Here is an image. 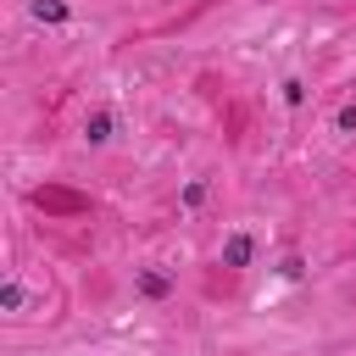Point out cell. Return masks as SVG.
<instances>
[{
  "label": "cell",
  "instance_id": "3957f363",
  "mask_svg": "<svg viewBox=\"0 0 356 356\" xmlns=\"http://www.w3.org/2000/svg\"><path fill=\"white\" fill-rule=\"evenodd\" d=\"M33 17L39 22H67V6L61 0H33Z\"/></svg>",
  "mask_w": 356,
  "mask_h": 356
},
{
  "label": "cell",
  "instance_id": "7a4b0ae2",
  "mask_svg": "<svg viewBox=\"0 0 356 356\" xmlns=\"http://www.w3.org/2000/svg\"><path fill=\"white\" fill-rule=\"evenodd\" d=\"M83 134H89V145H106V139H111V117H106V111H95V117L83 122Z\"/></svg>",
  "mask_w": 356,
  "mask_h": 356
},
{
  "label": "cell",
  "instance_id": "277c9868",
  "mask_svg": "<svg viewBox=\"0 0 356 356\" xmlns=\"http://www.w3.org/2000/svg\"><path fill=\"white\" fill-rule=\"evenodd\" d=\"M139 289H145V295H167V278H161V273H139Z\"/></svg>",
  "mask_w": 356,
  "mask_h": 356
},
{
  "label": "cell",
  "instance_id": "6da1fadb",
  "mask_svg": "<svg viewBox=\"0 0 356 356\" xmlns=\"http://www.w3.org/2000/svg\"><path fill=\"white\" fill-rule=\"evenodd\" d=\"M250 261V234H228V245H222V267H245Z\"/></svg>",
  "mask_w": 356,
  "mask_h": 356
},
{
  "label": "cell",
  "instance_id": "5b68a950",
  "mask_svg": "<svg viewBox=\"0 0 356 356\" xmlns=\"http://www.w3.org/2000/svg\"><path fill=\"white\" fill-rule=\"evenodd\" d=\"M0 300H6V312H17V306H22V284H6V289H0Z\"/></svg>",
  "mask_w": 356,
  "mask_h": 356
}]
</instances>
